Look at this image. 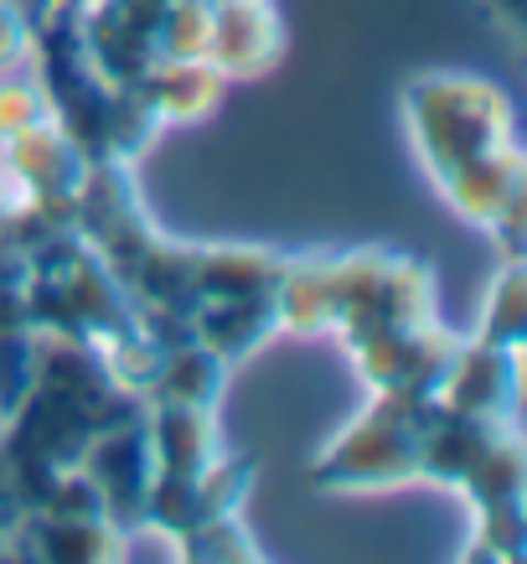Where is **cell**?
<instances>
[{"label": "cell", "mask_w": 527, "mask_h": 564, "mask_svg": "<svg viewBox=\"0 0 527 564\" xmlns=\"http://www.w3.org/2000/svg\"><path fill=\"white\" fill-rule=\"evenodd\" d=\"M414 124L429 161L455 203L492 228H517L523 207V166L507 140V104L481 84H419L414 88Z\"/></svg>", "instance_id": "6da1fadb"}, {"label": "cell", "mask_w": 527, "mask_h": 564, "mask_svg": "<svg viewBox=\"0 0 527 564\" xmlns=\"http://www.w3.org/2000/svg\"><path fill=\"white\" fill-rule=\"evenodd\" d=\"M425 404H429V393H388V399L337 445V456L326 466H316V477L362 481V487H383V481L414 477V471H419V441H425V425H429Z\"/></svg>", "instance_id": "7a4b0ae2"}, {"label": "cell", "mask_w": 527, "mask_h": 564, "mask_svg": "<svg viewBox=\"0 0 527 564\" xmlns=\"http://www.w3.org/2000/svg\"><path fill=\"white\" fill-rule=\"evenodd\" d=\"M84 471L99 487L109 523L120 518V529H135L140 518H145V497H151V481H155V456H151L145 420L135 414V420H120V425L99 430L84 451Z\"/></svg>", "instance_id": "3957f363"}, {"label": "cell", "mask_w": 527, "mask_h": 564, "mask_svg": "<svg viewBox=\"0 0 527 564\" xmlns=\"http://www.w3.org/2000/svg\"><path fill=\"white\" fill-rule=\"evenodd\" d=\"M512 358H517V347L496 343H481L476 352H455L440 378L444 410L496 414L502 404H512V393H517V362Z\"/></svg>", "instance_id": "277c9868"}, {"label": "cell", "mask_w": 527, "mask_h": 564, "mask_svg": "<svg viewBox=\"0 0 527 564\" xmlns=\"http://www.w3.org/2000/svg\"><path fill=\"white\" fill-rule=\"evenodd\" d=\"M279 52V32L274 17L259 0H239V6H218L212 11V36H207V63L233 73H259Z\"/></svg>", "instance_id": "5b68a950"}, {"label": "cell", "mask_w": 527, "mask_h": 564, "mask_svg": "<svg viewBox=\"0 0 527 564\" xmlns=\"http://www.w3.org/2000/svg\"><path fill=\"white\" fill-rule=\"evenodd\" d=\"M285 280V264L254 249H207L191 259V285H197V306L202 301H233V295H274Z\"/></svg>", "instance_id": "8992f818"}, {"label": "cell", "mask_w": 527, "mask_h": 564, "mask_svg": "<svg viewBox=\"0 0 527 564\" xmlns=\"http://www.w3.org/2000/svg\"><path fill=\"white\" fill-rule=\"evenodd\" d=\"M151 389L161 393V404H212L222 389V358L197 337L161 347V368H155Z\"/></svg>", "instance_id": "52a82bcc"}, {"label": "cell", "mask_w": 527, "mask_h": 564, "mask_svg": "<svg viewBox=\"0 0 527 564\" xmlns=\"http://www.w3.org/2000/svg\"><path fill=\"white\" fill-rule=\"evenodd\" d=\"M52 120V99L42 84H26V78H6L0 84V135L11 140L32 124Z\"/></svg>", "instance_id": "ba28073f"}, {"label": "cell", "mask_w": 527, "mask_h": 564, "mask_svg": "<svg viewBox=\"0 0 527 564\" xmlns=\"http://www.w3.org/2000/svg\"><path fill=\"white\" fill-rule=\"evenodd\" d=\"M523 337V270L512 264L496 285V301H492V322H486V337L481 343H496V347H517Z\"/></svg>", "instance_id": "9c48e42d"}, {"label": "cell", "mask_w": 527, "mask_h": 564, "mask_svg": "<svg viewBox=\"0 0 527 564\" xmlns=\"http://www.w3.org/2000/svg\"><path fill=\"white\" fill-rule=\"evenodd\" d=\"M21 52H26V21L17 17V6L0 0V68H11Z\"/></svg>", "instance_id": "30bf717a"}, {"label": "cell", "mask_w": 527, "mask_h": 564, "mask_svg": "<svg viewBox=\"0 0 527 564\" xmlns=\"http://www.w3.org/2000/svg\"><path fill=\"white\" fill-rule=\"evenodd\" d=\"M17 513V497H11V487H6V471H0V529H6V518Z\"/></svg>", "instance_id": "8fae6325"}, {"label": "cell", "mask_w": 527, "mask_h": 564, "mask_svg": "<svg viewBox=\"0 0 527 564\" xmlns=\"http://www.w3.org/2000/svg\"><path fill=\"white\" fill-rule=\"evenodd\" d=\"M496 6H502V11H507V17H512V21L523 17V0H496Z\"/></svg>", "instance_id": "7c38bea8"}, {"label": "cell", "mask_w": 527, "mask_h": 564, "mask_svg": "<svg viewBox=\"0 0 527 564\" xmlns=\"http://www.w3.org/2000/svg\"><path fill=\"white\" fill-rule=\"evenodd\" d=\"M202 6H212V11H218V6H239V0H202Z\"/></svg>", "instance_id": "4fadbf2b"}, {"label": "cell", "mask_w": 527, "mask_h": 564, "mask_svg": "<svg viewBox=\"0 0 527 564\" xmlns=\"http://www.w3.org/2000/svg\"><path fill=\"white\" fill-rule=\"evenodd\" d=\"M0 533H11V529H0ZM0 554H11V544H0Z\"/></svg>", "instance_id": "5bb4252c"}]
</instances>
